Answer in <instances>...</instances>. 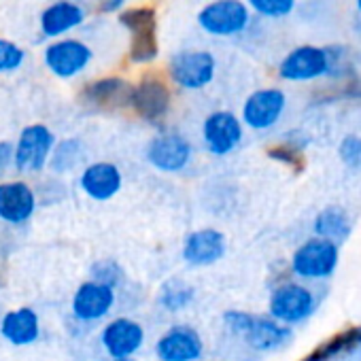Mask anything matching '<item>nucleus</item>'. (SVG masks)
I'll return each mask as SVG.
<instances>
[{
  "label": "nucleus",
  "mask_w": 361,
  "mask_h": 361,
  "mask_svg": "<svg viewBox=\"0 0 361 361\" xmlns=\"http://www.w3.org/2000/svg\"><path fill=\"white\" fill-rule=\"evenodd\" d=\"M340 266V247L331 240L310 236L295 247L289 259L291 274L302 283L329 281Z\"/></svg>",
  "instance_id": "nucleus-2"
},
{
  "label": "nucleus",
  "mask_w": 361,
  "mask_h": 361,
  "mask_svg": "<svg viewBox=\"0 0 361 361\" xmlns=\"http://www.w3.org/2000/svg\"><path fill=\"white\" fill-rule=\"evenodd\" d=\"M58 138L45 123L26 126L13 142V170L22 174H39L47 168Z\"/></svg>",
  "instance_id": "nucleus-5"
},
{
  "label": "nucleus",
  "mask_w": 361,
  "mask_h": 361,
  "mask_svg": "<svg viewBox=\"0 0 361 361\" xmlns=\"http://www.w3.org/2000/svg\"><path fill=\"white\" fill-rule=\"evenodd\" d=\"M115 302H117V295L113 287H106L90 279V281H83L75 289L73 300H71V312L79 323L90 325V323L104 321L111 314Z\"/></svg>",
  "instance_id": "nucleus-16"
},
{
  "label": "nucleus",
  "mask_w": 361,
  "mask_h": 361,
  "mask_svg": "<svg viewBox=\"0 0 361 361\" xmlns=\"http://www.w3.org/2000/svg\"><path fill=\"white\" fill-rule=\"evenodd\" d=\"M117 22L130 35L128 58L132 64H151L159 56L157 41V13L153 7H126Z\"/></svg>",
  "instance_id": "nucleus-3"
},
{
  "label": "nucleus",
  "mask_w": 361,
  "mask_h": 361,
  "mask_svg": "<svg viewBox=\"0 0 361 361\" xmlns=\"http://www.w3.org/2000/svg\"><path fill=\"white\" fill-rule=\"evenodd\" d=\"M194 300H196V287L178 276L166 279L157 291V304L166 312H183L194 304Z\"/></svg>",
  "instance_id": "nucleus-26"
},
{
  "label": "nucleus",
  "mask_w": 361,
  "mask_h": 361,
  "mask_svg": "<svg viewBox=\"0 0 361 361\" xmlns=\"http://www.w3.org/2000/svg\"><path fill=\"white\" fill-rule=\"evenodd\" d=\"M308 145H310V136L304 130H289L287 134H283V140L272 145L266 153L270 159L283 164L285 168H291L293 172H302L306 164L304 153Z\"/></svg>",
  "instance_id": "nucleus-25"
},
{
  "label": "nucleus",
  "mask_w": 361,
  "mask_h": 361,
  "mask_svg": "<svg viewBox=\"0 0 361 361\" xmlns=\"http://www.w3.org/2000/svg\"><path fill=\"white\" fill-rule=\"evenodd\" d=\"M172 106V92L168 83L155 75L147 73L134 83L130 109L147 123H161Z\"/></svg>",
  "instance_id": "nucleus-10"
},
{
  "label": "nucleus",
  "mask_w": 361,
  "mask_h": 361,
  "mask_svg": "<svg viewBox=\"0 0 361 361\" xmlns=\"http://www.w3.org/2000/svg\"><path fill=\"white\" fill-rule=\"evenodd\" d=\"M245 138V126L240 117L232 111H213L202 121V142L204 149L215 157H226L234 153Z\"/></svg>",
  "instance_id": "nucleus-12"
},
{
  "label": "nucleus",
  "mask_w": 361,
  "mask_h": 361,
  "mask_svg": "<svg viewBox=\"0 0 361 361\" xmlns=\"http://www.w3.org/2000/svg\"><path fill=\"white\" fill-rule=\"evenodd\" d=\"M79 188L87 198L96 202H109L121 192L123 174L113 161H92L81 168Z\"/></svg>",
  "instance_id": "nucleus-20"
},
{
  "label": "nucleus",
  "mask_w": 361,
  "mask_h": 361,
  "mask_svg": "<svg viewBox=\"0 0 361 361\" xmlns=\"http://www.w3.org/2000/svg\"><path fill=\"white\" fill-rule=\"evenodd\" d=\"M287 94L281 87H259L247 96L240 111V121L249 130H272L285 115Z\"/></svg>",
  "instance_id": "nucleus-11"
},
{
  "label": "nucleus",
  "mask_w": 361,
  "mask_h": 361,
  "mask_svg": "<svg viewBox=\"0 0 361 361\" xmlns=\"http://www.w3.org/2000/svg\"><path fill=\"white\" fill-rule=\"evenodd\" d=\"M240 340L255 353H276L293 342V329L268 314H253V321Z\"/></svg>",
  "instance_id": "nucleus-21"
},
{
  "label": "nucleus",
  "mask_w": 361,
  "mask_h": 361,
  "mask_svg": "<svg viewBox=\"0 0 361 361\" xmlns=\"http://www.w3.org/2000/svg\"><path fill=\"white\" fill-rule=\"evenodd\" d=\"M145 340L147 331L142 323L132 317H115L100 329V344L111 359H134Z\"/></svg>",
  "instance_id": "nucleus-13"
},
{
  "label": "nucleus",
  "mask_w": 361,
  "mask_h": 361,
  "mask_svg": "<svg viewBox=\"0 0 361 361\" xmlns=\"http://www.w3.org/2000/svg\"><path fill=\"white\" fill-rule=\"evenodd\" d=\"M0 336L11 346H32L41 338V317L30 306H20L0 319Z\"/></svg>",
  "instance_id": "nucleus-22"
},
{
  "label": "nucleus",
  "mask_w": 361,
  "mask_h": 361,
  "mask_svg": "<svg viewBox=\"0 0 361 361\" xmlns=\"http://www.w3.org/2000/svg\"><path fill=\"white\" fill-rule=\"evenodd\" d=\"M196 22L202 32L217 39H230L249 28L251 11L245 0H213L198 11Z\"/></svg>",
  "instance_id": "nucleus-6"
},
{
  "label": "nucleus",
  "mask_w": 361,
  "mask_h": 361,
  "mask_svg": "<svg viewBox=\"0 0 361 361\" xmlns=\"http://www.w3.org/2000/svg\"><path fill=\"white\" fill-rule=\"evenodd\" d=\"M359 353H361V346H359Z\"/></svg>",
  "instance_id": "nucleus-37"
},
{
  "label": "nucleus",
  "mask_w": 361,
  "mask_h": 361,
  "mask_svg": "<svg viewBox=\"0 0 361 361\" xmlns=\"http://www.w3.org/2000/svg\"><path fill=\"white\" fill-rule=\"evenodd\" d=\"M359 346H361V325H350L325 338L300 361H338L344 355L357 353Z\"/></svg>",
  "instance_id": "nucleus-23"
},
{
  "label": "nucleus",
  "mask_w": 361,
  "mask_h": 361,
  "mask_svg": "<svg viewBox=\"0 0 361 361\" xmlns=\"http://www.w3.org/2000/svg\"><path fill=\"white\" fill-rule=\"evenodd\" d=\"M317 310L319 298L314 289L302 281H283L274 285L268 295V317L291 329L310 321Z\"/></svg>",
  "instance_id": "nucleus-1"
},
{
  "label": "nucleus",
  "mask_w": 361,
  "mask_h": 361,
  "mask_svg": "<svg viewBox=\"0 0 361 361\" xmlns=\"http://www.w3.org/2000/svg\"><path fill=\"white\" fill-rule=\"evenodd\" d=\"M128 5V0H98V11L100 13H121Z\"/></svg>",
  "instance_id": "nucleus-34"
},
{
  "label": "nucleus",
  "mask_w": 361,
  "mask_h": 361,
  "mask_svg": "<svg viewBox=\"0 0 361 361\" xmlns=\"http://www.w3.org/2000/svg\"><path fill=\"white\" fill-rule=\"evenodd\" d=\"M353 234V219L348 211L340 204L323 207L312 219V236L336 243L338 247L346 243Z\"/></svg>",
  "instance_id": "nucleus-24"
},
{
  "label": "nucleus",
  "mask_w": 361,
  "mask_h": 361,
  "mask_svg": "<svg viewBox=\"0 0 361 361\" xmlns=\"http://www.w3.org/2000/svg\"><path fill=\"white\" fill-rule=\"evenodd\" d=\"M37 192L30 183L18 180H3L0 183V221L9 226H24L37 213Z\"/></svg>",
  "instance_id": "nucleus-19"
},
{
  "label": "nucleus",
  "mask_w": 361,
  "mask_h": 361,
  "mask_svg": "<svg viewBox=\"0 0 361 361\" xmlns=\"http://www.w3.org/2000/svg\"><path fill=\"white\" fill-rule=\"evenodd\" d=\"M338 157L344 168L361 174V134H346L338 145Z\"/></svg>",
  "instance_id": "nucleus-31"
},
{
  "label": "nucleus",
  "mask_w": 361,
  "mask_h": 361,
  "mask_svg": "<svg viewBox=\"0 0 361 361\" xmlns=\"http://www.w3.org/2000/svg\"><path fill=\"white\" fill-rule=\"evenodd\" d=\"M245 5L251 13L268 20H281L295 9V0H245Z\"/></svg>",
  "instance_id": "nucleus-29"
},
{
  "label": "nucleus",
  "mask_w": 361,
  "mask_h": 361,
  "mask_svg": "<svg viewBox=\"0 0 361 361\" xmlns=\"http://www.w3.org/2000/svg\"><path fill=\"white\" fill-rule=\"evenodd\" d=\"M228 238L224 232L215 228H200L185 236L180 245V257L188 266L194 268H209L226 257Z\"/></svg>",
  "instance_id": "nucleus-18"
},
{
  "label": "nucleus",
  "mask_w": 361,
  "mask_h": 361,
  "mask_svg": "<svg viewBox=\"0 0 361 361\" xmlns=\"http://www.w3.org/2000/svg\"><path fill=\"white\" fill-rule=\"evenodd\" d=\"M145 157L147 161L166 174L183 172L194 157V147L192 142L176 130H161L153 138H149L145 147Z\"/></svg>",
  "instance_id": "nucleus-9"
},
{
  "label": "nucleus",
  "mask_w": 361,
  "mask_h": 361,
  "mask_svg": "<svg viewBox=\"0 0 361 361\" xmlns=\"http://www.w3.org/2000/svg\"><path fill=\"white\" fill-rule=\"evenodd\" d=\"M90 279L96 281V283H102V285H106V287L117 289V287L121 285V281H123V268H121L115 259L102 257V259H98V262L92 264V268H90Z\"/></svg>",
  "instance_id": "nucleus-28"
},
{
  "label": "nucleus",
  "mask_w": 361,
  "mask_h": 361,
  "mask_svg": "<svg viewBox=\"0 0 361 361\" xmlns=\"http://www.w3.org/2000/svg\"><path fill=\"white\" fill-rule=\"evenodd\" d=\"M106 361H136V359H111V357H109Z\"/></svg>",
  "instance_id": "nucleus-35"
},
{
  "label": "nucleus",
  "mask_w": 361,
  "mask_h": 361,
  "mask_svg": "<svg viewBox=\"0 0 361 361\" xmlns=\"http://www.w3.org/2000/svg\"><path fill=\"white\" fill-rule=\"evenodd\" d=\"M87 20V7L79 0H54L41 11L39 28L41 35L49 41L71 37Z\"/></svg>",
  "instance_id": "nucleus-17"
},
{
  "label": "nucleus",
  "mask_w": 361,
  "mask_h": 361,
  "mask_svg": "<svg viewBox=\"0 0 361 361\" xmlns=\"http://www.w3.org/2000/svg\"><path fill=\"white\" fill-rule=\"evenodd\" d=\"M85 155L87 149L81 138H62L56 142L47 168L56 174H68L85 161Z\"/></svg>",
  "instance_id": "nucleus-27"
},
{
  "label": "nucleus",
  "mask_w": 361,
  "mask_h": 361,
  "mask_svg": "<svg viewBox=\"0 0 361 361\" xmlns=\"http://www.w3.org/2000/svg\"><path fill=\"white\" fill-rule=\"evenodd\" d=\"M357 9L361 11V0H357Z\"/></svg>",
  "instance_id": "nucleus-36"
},
{
  "label": "nucleus",
  "mask_w": 361,
  "mask_h": 361,
  "mask_svg": "<svg viewBox=\"0 0 361 361\" xmlns=\"http://www.w3.org/2000/svg\"><path fill=\"white\" fill-rule=\"evenodd\" d=\"M92 62H94L92 47L77 37H64V39L49 41V45L43 51L45 68L54 77L64 79V81L81 77L90 68Z\"/></svg>",
  "instance_id": "nucleus-8"
},
{
  "label": "nucleus",
  "mask_w": 361,
  "mask_h": 361,
  "mask_svg": "<svg viewBox=\"0 0 361 361\" xmlns=\"http://www.w3.org/2000/svg\"><path fill=\"white\" fill-rule=\"evenodd\" d=\"M217 58L209 49H178L168 60V79L185 92H200L213 83Z\"/></svg>",
  "instance_id": "nucleus-4"
},
{
  "label": "nucleus",
  "mask_w": 361,
  "mask_h": 361,
  "mask_svg": "<svg viewBox=\"0 0 361 361\" xmlns=\"http://www.w3.org/2000/svg\"><path fill=\"white\" fill-rule=\"evenodd\" d=\"M334 75V49L300 45L279 64V77L289 83H308Z\"/></svg>",
  "instance_id": "nucleus-7"
},
{
  "label": "nucleus",
  "mask_w": 361,
  "mask_h": 361,
  "mask_svg": "<svg viewBox=\"0 0 361 361\" xmlns=\"http://www.w3.org/2000/svg\"><path fill=\"white\" fill-rule=\"evenodd\" d=\"M159 361H200L204 355V340L190 323L170 325L155 342Z\"/></svg>",
  "instance_id": "nucleus-15"
},
{
  "label": "nucleus",
  "mask_w": 361,
  "mask_h": 361,
  "mask_svg": "<svg viewBox=\"0 0 361 361\" xmlns=\"http://www.w3.org/2000/svg\"><path fill=\"white\" fill-rule=\"evenodd\" d=\"M9 170H13V142L0 140V176H5Z\"/></svg>",
  "instance_id": "nucleus-33"
},
{
  "label": "nucleus",
  "mask_w": 361,
  "mask_h": 361,
  "mask_svg": "<svg viewBox=\"0 0 361 361\" xmlns=\"http://www.w3.org/2000/svg\"><path fill=\"white\" fill-rule=\"evenodd\" d=\"M134 83L126 77H100L83 85L79 92V100L83 106L94 111H123L130 109Z\"/></svg>",
  "instance_id": "nucleus-14"
},
{
  "label": "nucleus",
  "mask_w": 361,
  "mask_h": 361,
  "mask_svg": "<svg viewBox=\"0 0 361 361\" xmlns=\"http://www.w3.org/2000/svg\"><path fill=\"white\" fill-rule=\"evenodd\" d=\"M221 321H224V327L236 336V338H243L245 331L249 329L251 321H253V312H247V310H238V308H230L221 314Z\"/></svg>",
  "instance_id": "nucleus-32"
},
{
  "label": "nucleus",
  "mask_w": 361,
  "mask_h": 361,
  "mask_svg": "<svg viewBox=\"0 0 361 361\" xmlns=\"http://www.w3.org/2000/svg\"><path fill=\"white\" fill-rule=\"evenodd\" d=\"M26 62V51L20 47L16 41L0 37V75L16 73L24 66Z\"/></svg>",
  "instance_id": "nucleus-30"
}]
</instances>
